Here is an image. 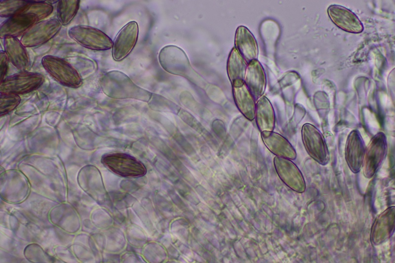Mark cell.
<instances>
[{
    "instance_id": "6da1fadb",
    "label": "cell",
    "mask_w": 395,
    "mask_h": 263,
    "mask_svg": "<svg viewBox=\"0 0 395 263\" xmlns=\"http://www.w3.org/2000/svg\"><path fill=\"white\" fill-rule=\"evenodd\" d=\"M41 64L45 72L62 85L77 88L82 83L81 76L77 69L61 57L45 55L41 59Z\"/></svg>"
},
{
    "instance_id": "7a4b0ae2",
    "label": "cell",
    "mask_w": 395,
    "mask_h": 263,
    "mask_svg": "<svg viewBox=\"0 0 395 263\" xmlns=\"http://www.w3.org/2000/svg\"><path fill=\"white\" fill-rule=\"evenodd\" d=\"M69 37L80 46L95 51H105L112 47L113 41L103 31L89 25H77L68 31Z\"/></svg>"
},
{
    "instance_id": "3957f363",
    "label": "cell",
    "mask_w": 395,
    "mask_h": 263,
    "mask_svg": "<svg viewBox=\"0 0 395 263\" xmlns=\"http://www.w3.org/2000/svg\"><path fill=\"white\" fill-rule=\"evenodd\" d=\"M301 139L308 155L321 165L329 161V153L325 139L321 131L310 123H304L301 130Z\"/></svg>"
},
{
    "instance_id": "277c9868",
    "label": "cell",
    "mask_w": 395,
    "mask_h": 263,
    "mask_svg": "<svg viewBox=\"0 0 395 263\" xmlns=\"http://www.w3.org/2000/svg\"><path fill=\"white\" fill-rule=\"evenodd\" d=\"M44 76L28 71H20L6 76L0 83V92L24 94L39 88L43 83Z\"/></svg>"
},
{
    "instance_id": "5b68a950",
    "label": "cell",
    "mask_w": 395,
    "mask_h": 263,
    "mask_svg": "<svg viewBox=\"0 0 395 263\" xmlns=\"http://www.w3.org/2000/svg\"><path fill=\"white\" fill-rule=\"evenodd\" d=\"M386 135L379 132L370 139L365 148L362 168L364 176L372 178L382 165L387 154L388 144Z\"/></svg>"
},
{
    "instance_id": "8992f818",
    "label": "cell",
    "mask_w": 395,
    "mask_h": 263,
    "mask_svg": "<svg viewBox=\"0 0 395 263\" xmlns=\"http://www.w3.org/2000/svg\"><path fill=\"white\" fill-rule=\"evenodd\" d=\"M62 26L56 18L40 21L24 34L20 40L26 47L41 45L53 38L60 32Z\"/></svg>"
},
{
    "instance_id": "52a82bcc",
    "label": "cell",
    "mask_w": 395,
    "mask_h": 263,
    "mask_svg": "<svg viewBox=\"0 0 395 263\" xmlns=\"http://www.w3.org/2000/svg\"><path fill=\"white\" fill-rule=\"evenodd\" d=\"M158 62L169 73L185 75L191 69L189 59L184 50L174 45H168L159 52Z\"/></svg>"
},
{
    "instance_id": "ba28073f",
    "label": "cell",
    "mask_w": 395,
    "mask_h": 263,
    "mask_svg": "<svg viewBox=\"0 0 395 263\" xmlns=\"http://www.w3.org/2000/svg\"><path fill=\"white\" fill-rule=\"evenodd\" d=\"M139 29L137 23L130 21L118 32L112 47L113 58L120 61L127 57L134 47L138 37Z\"/></svg>"
},
{
    "instance_id": "9c48e42d",
    "label": "cell",
    "mask_w": 395,
    "mask_h": 263,
    "mask_svg": "<svg viewBox=\"0 0 395 263\" xmlns=\"http://www.w3.org/2000/svg\"><path fill=\"white\" fill-rule=\"evenodd\" d=\"M274 164L279 177L287 187L299 193L305 191L306 183L304 178L299 168L292 161L276 156Z\"/></svg>"
},
{
    "instance_id": "30bf717a",
    "label": "cell",
    "mask_w": 395,
    "mask_h": 263,
    "mask_svg": "<svg viewBox=\"0 0 395 263\" xmlns=\"http://www.w3.org/2000/svg\"><path fill=\"white\" fill-rule=\"evenodd\" d=\"M395 225V207L390 206L375 219L371 228L370 240L374 246L387 241L393 235Z\"/></svg>"
},
{
    "instance_id": "8fae6325",
    "label": "cell",
    "mask_w": 395,
    "mask_h": 263,
    "mask_svg": "<svg viewBox=\"0 0 395 263\" xmlns=\"http://www.w3.org/2000/svg\"><path fill=\"white\" fill-rule=\"evenodd\" d=\"M362 137L357 129L352 130L348 135L345 147V158L350 170L358 173L362 168L365 150Z\"/></svg>"
},
{
    "instance_id": "7c38bea8",
    "label": "cell",
    "mask_w": 395,
    "mask_h": 263,
    "mask_svg": "<svg viewBox=\"0 0 395 263\" xmlns=\"http://www.w3.org/2000/svg\"><path fill=\"white\" fill-rule=\"evenodd\" d=\"M102 162L112 171L124 176H139L145 173V169L141 163L121 154L107 155L102 158Z\"/></svg>"
},
{
    "instance_id": "4fadbf2b",
    "label": "cell",
    "mask_w": 395,
    "mask_h": 263,
    "mask_svg": "<svg viewBox=\"0 0 395 263\" xmlns=\"http://www.w3.org/2000/svg\"><path fill=\"white\" fill-rule=\"evenodd\" d=\"M40 21L33 13H20L7 18L0 27V37H21L33 25Z\"/></svg>"
},
{
    "instance_id": "5bb4252c",
    "label": "cell",
    "mask_w": 395,
    "mask_h": 263,
    "mask_svg": "<svg viewBox=\"0 0 395 263\" xmlns=\"http://www.w3.org/2000/svg\"><path fill=\"white\" fill-rule=\"evenodd\" d=\"M231 84L233 96L237 108L246 118L253 120L256 103L255 98L244 80H236Z\"/></svg>"
},
{
    "instance_id": "9a60e30c",
    "label": "cell",
    "mask_w": 395,
    "mask_h": 263,
    "mask_svg": "<svg viewBox=\"0 0 395 263\" xmlns=\"http://www.w3.org/2000/svg\"><path fill=\"white\" fill-rule=\"evenodd\" d=\"M328 15L339 28L350 33H359L363 30L357 16L349 9L339 5H331L328 8Z\"/></svg>"
},
{
    "instance_id": "2e32d148",
    "label": "cell",
    "mask_w": 395,
    "mask_h": 263,
    "mask_svg": "<svg viewBox=\"0 0 395 263\" xmlns=\"http://www.w3.org/2000/svg\"><path fill=\"white\" fill-rule=\"evenodd\" d=\"M3 39L4 51L9 62L20 71H27L31 61L26 47L18 38L8 37Z\"/></svg>"
},
{
    "instance_id": "e0dca14e",
    "label": "cell",
    "mask_w": 395,
    "mask_h": 263,
    "mask_svg": "<svg viewBox=\"0 0 395 263\" xmlns=\"http://www.w3.org/2000/svg\"><path fill=\"white\" fill-rule=\"evenodd\" d=\"M262 140L266 148L276 156L290 160L297 156L296 150L289 141L281 134L272 131L261 132Z\"/></svg>"
},
{
    "instance_id": "ac0fdd59",
    "label": "cell",
    "mask_w": 395,
    "mask_h": 263,
    "mask_svg": "<svg viewBox=\"0 0 395 263\" xmlns=\"http://www.w3.org/2000/svg\"><path fill=\"white\" fill-rule=\"evenodd\" d=\"M244 81L256 101L263 96L266 87V76L258 60L248 63Z\"/></svg>"
},
{
    "instance_id": "d6986e66",
    "label": "cell",
    "mask_w": 395,
    "mask_h": 263,
    "mask_svg": "<svg viewBox=\"0 0 395 263\" xmlns=\"http://www.w3.org/2000/svg\"><path fill=\"white\" fill-rule=\"evenodd\" d=\"M246 62L258 60L259 49L257 41L249 29L238 26L236 31L234 46Z\"/></svg>"
},
{
    "instance_id": "ffe728a7",
    "label": "cell",
    "mask_w": 395,
    "mask_h": 263,
    "mask_svg": "<svg viewBox=\"0 0 395 263\" xmlns=\"http://www.w3.org/2000/svg\"><path fill=\"white\" fill-rule=\"evenodd\" d=\"M254 119L261 132L274 131L276 124L275 111L270 100L264 95L256 101Z\"/></svg>"
},
{
    "instance_id": "44dd1931",
    "label": "cell",
    "mask_w": 395,
    "mask_h": 263,
    "mask_svg": "<svg viewBox=\"0 0 395 263\" xmlns=\"http://www.w3.org/2000/svg\"><path fill=\"white\" fill-rule=\"evenodd\" d=\"M247 64L234 47L229 53L227 64V74L231 83L236 80H244Z\"/></svg>"
},
{
    "instance_id": "7402d4cb",
    "label": "cell",
    "mask_w": 395,
    "mask_h": 263,
    "mask_svg": "<svg viewBox=\"0 0 395 263\" xmlns=\"http://www.w3.org/2000/svg\"><path fill=\"white\" fill-rule=\"evenodd\" d=\"M79 0H60L56 6L57 19L62 26L69 24L77 14L80 6Z\"/></svg>"
},
{
    "instance_id": "603a6c76",
    "label": "cell",
    "mask_w": 395,
    "mask_h": 263,
    "mask_svg": "<svg viewBox=\"0 0 395 263\" xmlns=\"http://www.w3.org/2000/svg\"><path fill=\"white\" fill-rule=\"evenodd\" d=\"M53 6L45 1H30L23 8L20 13H33L37 16L39 21L46 19L53 11Z\"/></svg>"
},
{
    "instance_id": "cb8c5ba5",
    "label": "cell",
    "mask_w": 395,
    "mask_h": 263,
    "mask_svg": "<svg viewBox=\"0 0 395 263\" xmlns=\"http://www.w3.org/2000/svg\"><path fill=\"white\" fill-rule=\"evenodd\" d=\"M29 0H1L0 1V16L8 18L20 13Z\"/></svg>"
},
{
    "instance_id": "d4e9b609",
    "label": "cell",
    "mask_w": 395,
    "mask_h": 263,
    "mask_svg": "<svg viewBox=\"0 0 395 263\" xmlns=\"http://www.w3.org/2000/svg\"><path fill=\"white\" fill-rule=\"evenodd\" d=\"M19 95L5 92L0 93V114L4 115L16 109L20 104Z\"/></svg>"
},
{
    "instance_id": "484cf974",
    "label": "cell",
    "mask_w": 395,
    "mask_h": 263,
    "mask_svg": "<svg viewBox=\"0 0 395 263\" xmlns=\"http://www.w3.org/2000/svg\"><path fill=\"white\" fill-rule=\"evenodd\" d=\"M9 59L4 50L0 51V81L6 76L9 68Z\"/></svg>"
}]
</instances>
